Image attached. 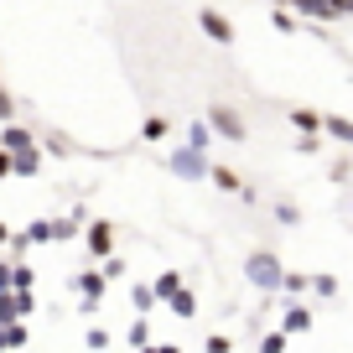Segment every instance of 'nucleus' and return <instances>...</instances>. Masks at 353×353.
<instances>
[{
  "label": "nucleus",
  "instance_id": "obj_12",
  "mask_svg": "<svg viewBox=\"0 0 353 353\" xmlns=\"http://www.w3.org/2000/svg\"><path fill=\"white\" fill-rule=\"evenodd\" d=\"M156 135H166V120H161V114H151V120H145V141H156Z\"/></svg>",
  "mask_w": 353,
  "mask_h": 353
},
{
  "label": "nucleus",
  "instance_id": "obj_14",
  "mask_svg": "<svg viewBox=\"0 0 353 353\" xmlns=\"http://www.w3.org/2000/svg\"><path fill=\"white\" fill-rule=\"evenodd\" d=\"M348 11H353V0H348Z\"/></svg>",
  "mask_w": 353,
  "mask_h": 353
},
{
  "label": "nucleus",
  "instance_id": "obj_2",
  "mask_svg": "<svg viewBox=\"0 0 353 353\" xmlns=\"http://www.w3.org/2000/svg\"><path fill=\"white\" fill-rule=\"evenodd\" d=\"M208 120H213V130H223L229 141H244V120L229 110V104H208Z\"/></svg>",
  "mask_w": 353,
  "mask_h": 353
},
{
  "label": "nucleus",
  "instance_id": "obj_4",
  "mask_svg": "<svg viewBox=\"0 0 353 353\" xmlns=\"http://www.w3.org/2000/svg\"><path fill=\"white\" fill-rule=\"evenodd\" d=\"M198 21H203V32H208L213 42H223V47L234 42V26H229V16H219V11H203Z\"/></svg>",
  "mask_w": 353,
  "mask_h": 353
},
{
  "label": "nucleus",
  "instance_id": "obj_5",
  "mask_svg": "<svg viewBox=\"0 0 353 353\" xmlns=\"http://www.w3.org/2000/svg\"><path fill=\"white\" fill-rule=\"evenodd\" d=\"M322 130H327V135H338V141H348V145H353V120H343V114H327V120H322Z\"/></svg>",
  "mask_w": 353,
  "mask_h": 353
},
{
  "label": "nucleus",
  "instance_id": "obj_10",
  "mask_svg": "<svg viewBox=\"0 0 353 353\" xmlns=\"http://www.w3.org/2000/svg\"><path fill=\"white\" fill-rule=\"evenodd\" d=\"M188 145H192V151H203V145H208V125H192V130H188Z\"/></svg>",
  "mask_w": 353,
  "mask_h": 353
},
{
  "label": "nucleus",
  "instance_id": "obj_1",
  "mask_svg": "<svg viewBox=\"0 0 353 353\" xmlns=\"http://www.w3.org/2000/svg\"><path fill=\"white\" fill-rule=\"evenodd\" d=\"M244 276H250L260 291H276V286H286V270H281V260H276L270 250H254L250 260H244Z\"/></svg>",
  "mask_w": 353,
  "mask_h": 353
},
{
  "label": "nucleus",
  "instance_id": "obj_9",
  "mask_svg": "<svg viewBox=\"0 0 353 353\" xmlns=\"http://www.w3.org/2000/svg\"><path fill=\"white\" fill-rule=\"evenodd\" d=\"M156 296H182V281H176V276H161V281H156Z\"/></svg>",
  "mask_w": 353,
  "mask_h": 353
},
{
  "label": "nucleus",
  "instance_id": "obj_8",
  "mask_svg": "<svg viewBox=\"0 0 353 353\" xmlns=\"http://www.w3.org/2000/svg\"><path fill=\"white\" fill-rule=\"evenodd\" d=\"M286 327H312V312L301 307V301H291V307H286Z\"/></svg>",
  "mask_w": 353,
  "mask_h": 353
},
{
  "label": "nucleus",
  "instance_id": "obj_3",
  "mask_svg": "<svg viewBox=\"0 0 353 353\" xmlns=\"http://www.w3.org/2000/svg\"><path fill=\"white\" fill-rule=\"evenodd\" d=\"M172 172H176V176H203V172H213V166L203 161V151H192V145H182V151L172 156Z\"/></svg>",
  "mask_w": 353,
  "mask_h": 353
},
{
  "label": "nucleus",
  "instance_id": "obj_7",
  "mask_svg": "<svg viewBox=\"0 0 353 353\" xmlns=\"http://www.w3.org/2000/svg\"><path fill=\"white\" fill-rule=\"evenodd\" d=\"M208 176H213V182H219V188H223V192H244V188H239V176H234V172H229V166H213V172H208Z\"/></svg>",
  "mask_w": 353,
  "mask_h": 353
},
{
  "label": "nucleus",
  "instance_id": "obj_6",
  "mask_svg": "<svg viewBox=\"0 0 353 353\" xmlns=\"http://www.w3.org/2000/svg\"><path fill=\"white\" fill-rule=\"evenodd\" d=\"M291 125H296V130H307V135H317V130H322V114H312V110H291Z\"/></svg>",
  "mask_w": 353,
  "mask_h": 353
},
{
  "label": "nucleus",
  "instance_id": "obj_13",
  "mask_svg": "<svg viewBox=\"0 0 353 353\" xmlns=\"http://www.w3.org/2000/svg\"><path fill=\"white\" fill-rule=\"evenodd\" d=\"M6 114H11V104H6V94H0V120H6Z\"/></svg>",
  "mask_w": 353,
  "mask_h": 353
},
{
  "label": "nucleus",
  "instance_id": "obj_11",
  "mask_svg": "<svg viewBox=\"0 0 353 353\" xmlns=\"http://www.w3.org/2000/svg\"><path fill=\"white\" fill-rule=\"evenodd\" d=\"M88 244H94V250H110V229H104V223H94V234H88Z\"/></svg>",
  "mask_w": 353,
  "mask_h": 353
}]
</instances>
